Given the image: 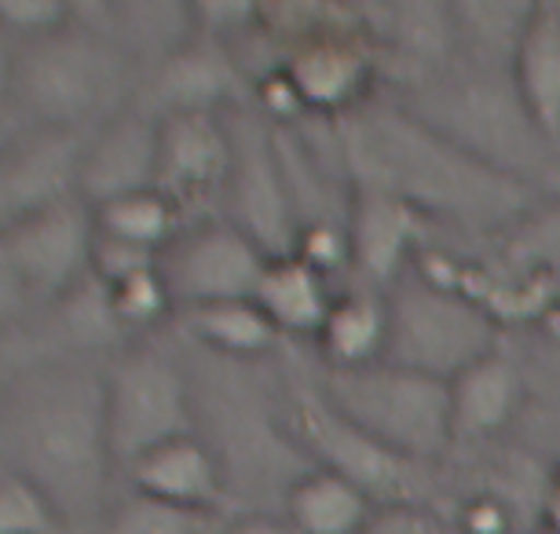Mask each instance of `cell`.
<instances>
[{
  "label": "cell",
  "mask_w": 560,
  "mask_h": 534,
  "mask_svg": "<svg viewBox=\"0 0 560 534\" xmlns=\"http://www.w3.org/2000/svg\"><path fill=\"white\" fill-rule=\"evenodd\" d=\"M345 135L363 191H382L415 209H443L480 224L510 216L521 205L513 176L407 114H355Z\"/></svg>",
  "instance_id": "6da1fadb"
},
{
  "label": "cell",
  "mask_w": 560,
  "mask_h": 534,
  "mask_svg": "<svg viewBox=\"0 0 560 534\" xmlns=\"http://www.w3.org/2000/svg\"><path fill=\"white\" fill-rule=\"evenodd\" d=\"M8 468L34 479L67 512L89 509L107 479L110 439L103 381L73 370H45L8 395Z\"/></svg>",
  "instance_id": "7a4b0ae2"
},
{
  "label": "cell",
  "mask_w": 560,
  "mask_h": 534,
  "mask_svg": "<svg viewBox=\"0 0 560 534\" xmlns=\"http://www.w3.org/2000/svg\"><path fill=\"white\" fill-rule=\"evenodd\" d=\"M323 400L404 462H429L454 443L451 381L374 363L330 370Z\"/></svg>",
  "instance_id": "3957f363"
},
{
  "label": "cell",
  "mask_w": 560,
  "mask_h": 534,
  "mask_svg": "<svg viewBox=\"0 0 560 534\" xmlns=\"http://www.w3.org/2000/svg\"><path fill=\"white\" fill-rule=\"evenodd\" d=\"M385 308V363L393 366L454 381L462 370L494 352V322L480 300L432 275L399 278Z\"/></svg>",
  "instance_id": "277c9868"
},
{
  "label": "cell",
  "mask_w": 560,
  "mask_h": 534,
  "mask_svg": "<svg viewBox=\"0 0 560 534\" xmlns=\"http://www.w3.org/2000/svg\"><path fill=\"white\" fill-rule=\"evenodd\" d=\"M8 81L40 129L78 132L81 121L107 110L121 92V59L100 37L67 26L51 37L26 40Z\"/></svg>",
  "instance_id": "5b68a950"
},
{
  "label": "cell",
  "mask_w": 560,
  "mask_h": 534,
  "mask_svg": "<svg viewBox=\"0 0 560 534\" xmlns=\"http://www.w3.org/2000/svg\"><path fill=\"white\" fill-rule=\"evenodd\" d=\"M107 439L114 465L129 468L154 447L195 436L191 395L179 366L154 348H136L114 363L103 381Z\"/></svg>",
  "instance_id": "8992f818"
},
{
  "label": "cell",
  "mask_w": 560,
  "mask_h": 534,
  "mask_svg": "<svg viewBox=\"0 0 560 534\" xmlns=\"http://www.w3.org/2000/svg\"><path fill=\"white\" fill-rule=\"evenodd\" d=\"M92 246L96 216L84 198H73L4 224L0 253L12 282L37 297H62L81 286L84 271H92Z\"/></svg>",
  "instance_id": "52a82bcc"
},
{
  "label": "cell",
  "mask_w": 560,
  "mask_h": 534,
  "mask_svg": "<svg viewBox=\"0 0 560 534\" xmlns=\"http://www.w3.org/2000/svg\"><path fill=\"white\" fill-rule=\"evenodd\" d=\"M271 253L238 224H206L179 235L162 253V275L176 304L206 308V304L253 300L260 289Z\"/></svg>",
  "instance_id": "ba28073f"
},
{
  "label": "cell",
  "mask_w": 560,
  "mask_h": 534,
  "mask_svg": "<svg viewBox=\"0 0 560 534\" xmlns=\"http://www.w3.org/2000/svg\"><path fill=\"white\" fill-rule=\"evenodd\" d=\"M81 165L84 143H78V132L37 124L34 132L15 135L4 154V176H0L4 224L73 202L81 194Z\"/></svg>",
  "instance_id": "9c48e42d"
},
{
  "label": "cell",
  "mask_w": 560,
  "mask_h": 534,
  "mask_svg": "<svg viewBox=\"0 0 560 534\" xmlns=\"http://www.w3.org/2000/svg\"><path fill=\"white\" fill-rule=\"evenodd\" d=\"M282 73L304 110H352L363 99L370 81V51L359 29H334L330 23H323L293 37Z\"/></svg>",
  "instance_id": "30bf717a"
},
{
  "label": "cell",
  "mask_w": 560,
  "mask_h": 534,
  "mask_svg": "<svg viewBox=\"0 0 560 534\" xmlns=\"http://www.w3.org/2000/svg\"><path fill=\"white\" fill-rule=\"evenodd\" d=\"M158 143H162V121H151L140 110L114 114L96 132V140L84 143V202L96 209L114 198L158 187Z\"/></svg>",
  "instance_id": "8fae6325"
},
{
  "label": "cell",
  "mask_w": 560,
  "mask_h": 534,
  "mask_svg": "<svg viewBox=\"0 0 560 534\" xmlns=\"http://www.w3.org/2000/svg\"><path fill=\"white\" fill-rule=\"evenodd\" d=\"M231 165H235V143L217 114H165L162 118L158 187L176 205L228 183Z\"/></svg>",
  "instance_id": "7c38bea8"
},
{
  "label": "cell",
  "mask_w": 560,
  "mask_h": 534,
  "mask_svg": "<svg viewBox=\"0 0 560 534\" xmlns=\"http://www.w3.org/2000/svg\"><path fill=\"white\" fill-rule=\"evenodd\" d=\"M293 422H298L304 447L315 458H323L326 473L352 479L370 498L382 487H396L399 476H404V458H396L393 450L374 443L363 428H355L348 417L337 414L323 395H301Z\"/></svg>",
  "instance_id": "4fadbf2b"
},
{
  "label": "cell",
  "mask_w": 560,
  "mask_h": 534,
  "mask_svg": "<svg viewBox=\"0 0 560 534\" xmlns=\"http://www.w3.org/2000/svg\"><path fill=\"white\" fill-rule=\"evenodd\" d=\"M129 479L136 495L158 498L165 506L191 509V512H213L224 501V479H220L217 458L198 436H179L168 443L154 447L140 462H132Z\"/></svg>",
  "instance_id": "5bb4252c"
},
{
  "label": "cell",
  "mask_w": 560,
  "mask_h": 534,
  "mask_svg": "<svg viewBox=\"0 0 560 534\" xmlns=\"http://www.w3.org/2000/svg\"><path fill=\"white\" fill-rule=\"evenodd\" d=\"M513 85L542 140H560V4L532 8L513 48Z\"/></svg>",
  "instance_id": "9a60e30c"
},
{
  "label": "cell",
  "mask_w": 560,
  "mask_h": 534,
  "mask_svg": "<svg viewBox=\"0 0 560 534\" xmlns=\"http://www.w3.org/2000/svg\"><path fill=\"white\" fill-rule=\"evenodd\" d=\"M348 238H352V260L359 271H366V278L399 282L407 249L418 238V209L393 194L359 187Z\"/></svg>",
  "instance_id": "2e32d148"
},
{
  "label": "cell",
  "mask_w": 560,
  "mask_h": 534,
  "mask_svg": "<svg viewBox=\"0 0 560 534\" xmlns=\"http://www.w3.org/2000/svg\"><path fill=\"white\" fill-rule=\"evenodd\" d=\"M524 400L521 370L491 352L488 359L472 363L451 381V414H454V439H480L491 436L516 414Z\"/></svg>",
  "instance_id": "e0dca14e"
},
{
  "label": "cell",
  "mask_w": 560,
  "mask_h": 534,
  "mask_svg": "<svg viewBox=\"0 0 560 534\" xmlns=\"http://www.w3.org/2000/svg\"><path fill=\"white\" fill-rule=\"evenodd\" d=\"M287 520L298 534H366L377 509L374 498L352 479L315 468L290 487Z\"/></svg>",
  "instance_id": "ac0fdd59"
},
{
  "label": "cell",
  "mask_w": 560,
  "mask_h": 534,
  "mask_svg": "<svg viewBox=\"0 0 560 534\" xmlns=\"http://www.w3.org/2000/svg\"><path fill=\"white\" fill-rule=\"evenodd\" d=\"M253 300L279 333H312V337H319L337 297H330V289H326L323 271H315L298 253H290L271 260Z\"/></svg>",
  "instance_id": "d6986e66"
},
{
  "label": "cell",
  "mask_w": 560,
  "mask_h": 534,
  "mask_svg": "<svg viewBox=\"0 0 560 534\" xmlns=\"http://www.w3.org/2000/svg\"><path fill=\"white\" fill-rule=\"evenodd\" d=\"M388 348V308L366 293L337 297L330 319L319 330V352L330 370H363V366L385 363Z\"/></svg>",
  "instance_id": "ffe728a7"
},
{
  "label": "cell",
  "mask_w": 560,
  "mask_h": 534,
  "mask_svg": "<svg viewBox=\"0 0 560 534\" xmlns=\"http://www.w3.org/2000/svg\"><path fill=\"white\" fill-rule=\"evenodd\" d=\"M231 62L213 45L179 48L158 78V99L168 114H213L231 92Z\"/></svg>",
  "instance_id": "44dd1931"
},
{
  "label": "cell",
  "mask_w": 560,
  "mask_h": 534,
  "mask_svg": "<svg viewBox=\"0 0 560 534\" xmlns=\"http://www.w3.org/2000/svg\"><path fill=\"white\" fill-rule=\"evenodd\" d=\"M184 322L209 348L238 355V359L268 355L282 337L275 330V322L257 308V300H228V304H206V308H187Z\"/></svg>",
  "instance_id": "7402d4cb"
},
{
  "label": "cell",
  "mask_w": 560,
  "mask_h": 534,
  "mask_svg": "<svg viewBox=\"0 0 560 534\" xmlns=\"http://www.w3.org/2000/svg\"><path fill=\"white\" fill-rule=\"evenodd\" d=\"M92 216H96V227L103 235L143 246V249H154V253H165V249L179 238L176 235L179 205L162 191V187L114 198V202L92 209Z\"/></svg>",
  "instance_id": "603a6c76"
},
{
  "label": "cell",
  "mask_w": 560,
  "mask_h": 534,
  "mask_svg": "<svg viewBox=\"0 0 560 534\" xmlns=\"http://www.w3.org/2000/svg\"><path fill=\"white\" fill-rule=\"evenodd\" d=\"M67 512L34 479L4 468L0 479V534H62Z\"/></svg>",
  "instance_id": "cb8c5ba5"
},
{
  "label": "cell",
  "mask_w": 560,
  "mask_h": 534,
  "mask_svg": "<svg viewBox=\"0 0 560 534\" xmlns=\"http://www.w3.org/2000/svg\"><path fill=\"white\" fill-rule=\"evenodd\" d=\"M100 534H209L206 512L176 509L158 498L132 495L100 523Z\"/></svg>",
  "instance_id": "d4e9b609"
},
{
  "label": "cell",
  "mask_w": 560,
  "mask_h": 534,
  "mask_svg": "<svg viewBox=\"0 0 560 534\" xmlns=\"http://www.w3.org/2000/svg\"><path fill=\"white\" fill-rule=\"evenodd\" d=\"M110 297V311L118 319V327H129V330H143V327H154L158 319L168 316L173 308V293H168V282L162 275V264L143 271V275H132L118 282V286H103Z\"/></svg>",
  "instance_id": "484cf974"
},
{
  "label": "cell",
  "mask_w": 560,
  "mask_h": 534,
  "mask_svg": "<svg viewBox=\"0 0 560 534\" xmlns=\"http://www.w3.org/2000/svg\"><path fill=\"white\" fill-rule=\"evenodd\" d=\"M162 264V253L154 249H143V246H132V242H121V238H110L103 235L96 227V246H92V271H96V282L100 286H118V282L132 278V275H143Z\"/></svg>",
  "instance_id": "4316f807"
},
{
  "label": "cell",
  "mask_w": 560,
  "mask_h": 534,
  "mask_svg": "<svg viewBox=\"0 0 560 534\" xmlns=\"http://www.w3.org/2000/svg\"><path fill=\"white\" fill-rule=\"evenodd\" d=\"M70 4L62 0H4L0 4V19L12 34L26 40H40V37H51L59 29L70 26Z\"/></svg>",
  "instance_id": "83f0119b"
},
{
  "label": "cell",
  "mask_w": 560,
  "mask_h": 534,
  "mask_svg": "<svg viewBox=\"0 0 560 534\" xmlns=\"http://www.w3.org/2000/svg\"><path fill=\"white\" fill-rule=\"evenodd\" d=\"M458 527H462V534H510L513 517H510V509H505L502 498L477 495L462 506Z\"/></svg>",
  "instance_id": "f1b7e54d"
},
{
  "label": "cell",
  "mask_w": 560,
  "mask_h": 534,
  "mask_svg": "<svg viewBox=\"0 0 560 534\" xmlns=\"http://www.w3.org/2000/svg\"><path fill=\"white\" fill-rule=\"evenodd\" d=\"M516 249H521L524 257H535V260L538 257L560 260V209L542 216L535 227H527V232L521 235V242H516Z\"/></svg>",
  "instance_id": "f546056e"
},
{
  "label": "cell",
  "mask_w": 560,
  "mask_h": 534,
  "mask_svg": "<svg viewBox=\"0 0 560 534\" xmlns=\"http://www.w3.org/2000/svg\"><path fill=\"white\" fill-rule=\"evenodd\" d=\"M366 534H440V527L432 523V517L418 509H393L377 512V520L370 523Z\"/></svg>",
  "instance_id": "4dcf8cb0"
},
{
  "label": "cell",
  "mask_w": 560,
  "mask_h": 534,
  "mask_svg": "<svg viewBox=\"0 0 560 534\" xmlns=\"http://www.w3.org/2000/svg\"><path fill=\"white\" fill-rule=\"evenodd\" d=\"M220 534H298L290 527V520H275V517H242L235 523H228Z\"/></svg>",
  "instance_id": "1f68e13d"
},
{
  "label": "cell",
  "mask_w": 560,
  "mask_h": 534,
  "mask_svg": "<svg viewBox=\"0 0 560 534\" xmlns=\"http://www.w3.org/2000/svg\"><path fill=\"white\" fill-rule=\"evenodd\" d=\"M546 527L560 534V487H553V495H549V506H546Z\"/></svg>",
  "instance_id": "d6a6232c"
},
{
  "label": "cell",
  "mask_w": 560,
  "mask_h": 534,
  "mask_svg": "<svg viewBox=\"0 0 560 534\" xmlns=\"http://www.w3.org/2000/svg\"><path fill=\"white\" fill-rule=\"evenodd\" d=\"M538 534H557V531H549V527H542V531H538Z\"/></svg>",
  "instance_id": "836d02e7"
},
{
  "label": "cell",
  "mask_w": 560,
  "mask_h": 534,
  "mask_svg": "<svg viewBox=\"0 0 560 534\" xmlns=\"http://www.w3.org/2000/svg\"><path fill=\"white\" fill-rule=\"evenodd\" d=\"M553 487H560V473H557V484H553Z\"/></svg>",
  "instance_id": "e575fe53"
}]
</instances>
